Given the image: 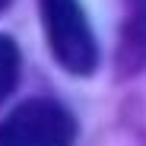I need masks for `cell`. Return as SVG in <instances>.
<instances>
[{"label":"cell","instance_id":"cell-4","mask_svg":"<svg viewBox=\"0 0 146 146\" xmlns=\"http://www.w3.org/2000/svg\"><path fill=\"white\" fill-rule=\"evenodd\" d=\"M19 67H22V57H19L16 41L10 35H0V105H3L10 99V92L16 89Z\"/></svg>","mask_w":146,"mask_h":146},{"label":"cell","instance_id":"cell-2","mask_svg":"<svg viewBox=\"0 0 146 146\" xmlns=\"http://www.w3.org/2000/svg\"><path fill=\"white\" fill-rule=\"evenodd\" d=\"M0 146H76V117L54 99H29L0 121Z\"/></svg>","mask_w":146,"mask_h":146},{"label":"cell","instance_id":"cell-1","mask_svg":"<svg viewBox=\"0 0 146 146\" xmlns=\"http://www.w3.org/2000/svg\"><path fill=\"white\" fill-rule=\"evenodd\" d=\"M48 51L73 76H89L99 67V44L80 0H38Z\"/></svg>","mask_w":146,"mask_h":146},{"label":"cell","instance_id":"cell-5","mask_svg":"<svg viewBox=\"0 0 146 146\" xmlns=\"http://www.w3.org/2000/svg\"><path fill=\"white\" fill-rule=\"evenodd\" d=\"M3 7H10V0H0V10H3Z\"/></svg>","mask_w":146,"mask_h":146},{"label":"cell","instance_id":"cell-3","mask_svg":"<svg viewBox=\"0 0 146 146\" xmlns=\"http://www.w3.org/2000/svg\"><path fill=\"white\" fill-rule=\"evenodd\" d=\"M146 57V0H124V26L117 44V73H133Z\"/></svg>","mask_w":146,"mask_h":146}]
</instances>
